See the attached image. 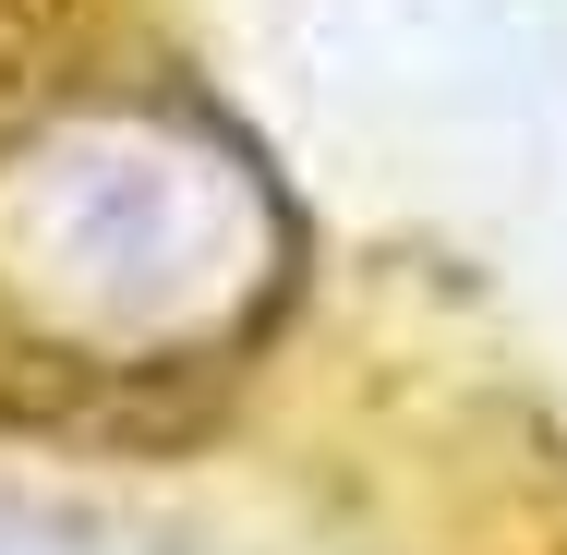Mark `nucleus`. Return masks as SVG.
Wrapping results in <instances>:
<instances>
[{"mask_svg":"<svg viewBox=\"0 0 567 555\" xmlns=\"http://www.w3.org/2000/svg\"><path fill=\"white\" fill-rule=\"evenodd\" d=\"M0 555H110L97 532H61V520H0Z\"/></svg>","mask_w":567,"mask_h":555,"instance_id":"f257e3e1","label":"nucleus"}]
</instances>
